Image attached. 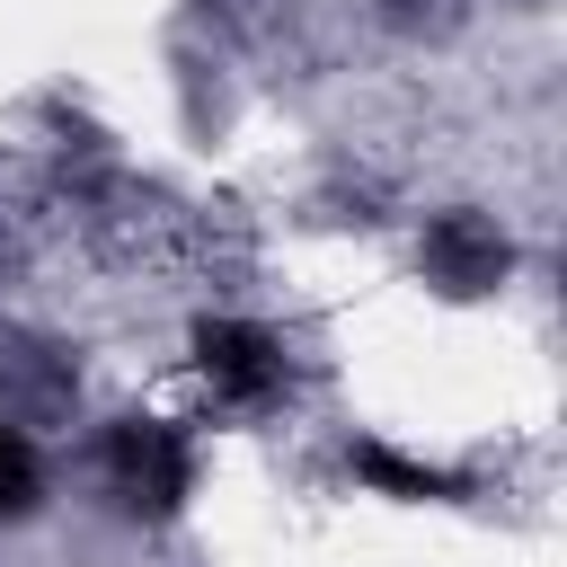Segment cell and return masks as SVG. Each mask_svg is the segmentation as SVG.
Wrapping results in <instances>:
<instances>
[{
	"label": "cell",
	"mask_w": 567,
	"mask_h": 567,
	"mask_svg": "<svg viewBox=\"0 0 567 567\" xmlns=\"http://www.w3.org/2000/svg\"><path fill=\"white\" fill-rule=\"evenodd\" d=\"M35 496H44V461H35V443L18 425H0V523H27Z\"/></svg>",
	"instance_id": "4"
},
{
	"label": "cell",
	"mask_w": 567,
	"mask_h": 567,
	"mask_svg": "<svg viewBox=\"0 0 567 567\" xmlns=\"http://www.w3.org/2000/svg\"><path fill=\"white\" fill-rule=\"evenodd\" d=\"M186 443L168 434V425H115V496H124V514H177V496H186Z\"/></svg>",
	"instance_id": "1"
},
{
	"label": "cell",
	"mask_w": 567,
	"mask_h": 567,
	"mask_svg": "<svg viewBox=\"0 0 567 567\" xmlns=\"http://www.w3.org/2000/svg\"><path fill=\"white\" fill-rule=\"evenodd\" d=\"M195 354H204V381L230 390V399L284 390V354H275V337L248 328V319H204V328H195Z\"/></svg>",
	"instance_id": "2"
},
{
	"label": "cell",
	"mask_w": 567,
	"mask_h": 567,
	"mask_svg": "<svg viewBox=\"0 0 567 567\" xmlns=\"http://www.w3.org/2000/svg\"><path fill=\"white\" fill-rule=\"evenodd\" d=\"M354 470L381 478V487H399V496H452V487H461V478H443V470H425V461H399L390 443H354Z\"/></svg>",
	"instance_id": "5"
},
{
	"label": "cell",
	"mask_w": 567,
	"mask_h": 567,
	"mask_svg": "<svg viewBox=\"0 0 567 567\" xmlns=\"http://www.w3.org/2000/svg\"><path fill=\"white\" fill-rule=\"evenodd\" d=\"M425 266H434L452 292H487V284L505 275V239H496L487 221H434V230H425Z\"/></svg>",
	"instance_id": "3"
}]
</instances>
